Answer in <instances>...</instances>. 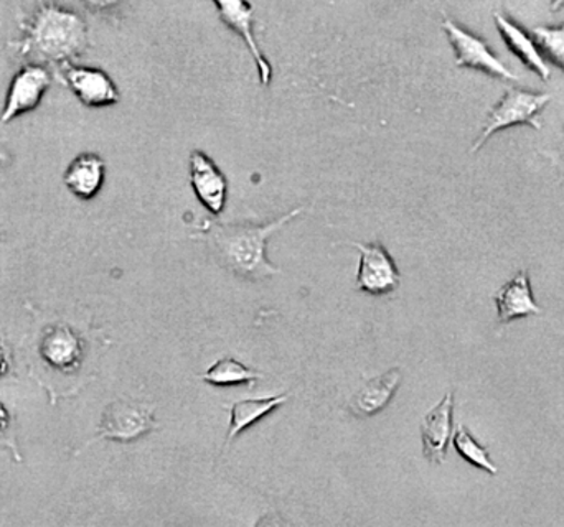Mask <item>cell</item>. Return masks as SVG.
<instances>
[{
  "instance_id": "1",
  "label": "cell",
  "mask_w": 564,
  "mask_h": 527,
  "mask_svg": "<svg viewBox=\"0 0 564 527\" xmlns=\"http://www.w3.org/2000/svg\"><path fill=\"white\" fill-rule=\"evenodd\" d=\"M304 210V207L294 208L263 224L207 221L200 234L195 238L204 240L217 263L231 274L243 281H267L281 274V268L268 260V241L294 218L301 217Z\"/></svg>"
},
{
  "instance_id": "19",
  "label": "cell",
  "mask_w": 564,
  "mask_h": 527,
  "mask_svg": "<svg viewBox=\"0 0 564 527\" xmlns=\"http://www.w3.org/2000/svg\"><path fill=\"white\" fill-rule=\"evenodd\" d=\"M453 443L456 452L459 453L466 462H469L470 465L477 466V469L484 470V472L492 476L499 473L496 463L490 460L489 450L480 446L466 427H457L456 433H454L453 437Z\"/></svg>"
},
{
  "instance_id": "4",
  "label": "cell",
  "mask_w": 564,
  "mask_h": 527,
  "mask_svg": "<svg viewBox=\"0 0 564 527\" xmlns=\"http://www.w3.org/2000/svg\"><path fill=\"white\" fill-rule=\"evenodd\" d=\"M550 101H552V95H546V92L527 91L523 88L507 89L503 98L492 106L487 114L486 125H484L479 139L474 142L470 152L474 154V152L480 151L494 134L516 128V125H530L535 131H542L540 114Z\"/></svg>"
},
{
  "instance_id": "13",
  "label": "cell",
  "mask_w": 564,
  "mask_h": 527,
  "mask_svg": "<svg viewBox=\"0 0 564 527\" xmlns=\"http://www.w3.org/2000/svg\"><path fill=\"white\" fill-rule=\"evenodd\" d=\"M494 300L497 304L499 323L507 325L519 318L532 317L542 314V307L535 301L530 282L529 272L519 271L516 277L510 278L499 288Z\"/></svg>"
},
{
  "instance_id": "8",
  "label": "cell",
  "mask_w": 564,
  "mask_h": 527,
  "mask_svg": "<svg viewBox=\"0 0 564 527\" xmlns=\"http://www.w3.org/2000/svg\"><path fill=\"white\" fill-rule=\"evenodd\" d=\"M52 73L42 65H25L17 72L7 91L0 122L9 124L19 116L35 111L52 86Z\"/></svg>"
},
{
  "instance_id": "14",
  "label": "cell",
  "mask_w": 564,
  "mask_h": 527,
  "mask_svg": "<svg viewBox=\"0 0 564 527\" xmlns=\"http://www.w3.org/2000/svg\"><path fill=\"white\" fill-rule=\"evenodd\" d=\"M494 22H496L497 30H499L510 52L519 56L520 62H522L527 68L536 73L540 79L549 83L550 78H552V69H550L549 63L545 62L542 53H540L533 36L530 35L529 32H525L519 23L513 22L512 19L502 15L500 12L494 13Z\"/></svg>"
},
{
  "instance_id": "23",
  "label": "cell",
  "mask_w": 564,
  "mask_h": 527,
  "mask_svg": "<svg viewBox=\"0 0 564 527\" xmlns=\"http://www.w3.org/2000/svg\"><path fill=\"white\" fill-rule=\"evenodd\" d=\"M254 527H289L288 521L284 518H281L276 513H270V515H264L263 518H260V521L257 523Z\"/></svg>"
},
{
  "instance_id": "3",
  "label": "cell",
  "mask_w": 564,
  "mask_h": 527,
  "mask_svg": "<svg viewBox=\"0 0 564 527\" xmlns=\"http://www.w3.org/2000/svg\"><path fill=\"white\" fill-rule=\"evenodd\" d=\"M23 36L12 43L20 55L40 56L46 62L72 65L88 50V25L82 15L58 6V3H39L36 12L22 25Z\"/></svg>"
},
{
  "instance_id": "5",
  "label": "cell",
  "mask_w": 564,
  "mask_h": 527,
  "mask_svg": "<svg viewBox=\"0 0 564 527\" xmlns=\"http://www.w3.org/2000/svg\"><path fill=\"white\" fill-rule=\"evenodd\" d=\"M158 427L154 407L144 406L134 400H116L102 410L101 422L96 429L95 439L85 443L79 452L99 440L131 443L151 433ZM78 452V453H79Z\"/></svg>"
},
{
  "instance_id": "11",
  "label": "cell",
  "mask_w": 564,
  "mask_h": 527,
  "mask_svg": "<svg viewBox=\"0 0 564 527\" xmlns=\"http://www.w3.org/2000/svg\"><path fill=\"white\" fill-rule=\"evenodd\" d=\"M188 168L195 197L214 217H220L228 197V180L224 172L202 151L192 152Z\"/></svg>"
},
{
  "instance_id": "12",
  "label": "cell",
  "mask_w": 564,
  "mask_h": 527,
  "mask_svg": "<svg viewBox=\"0 0 564 527\" xmlns=\"http://www.w3.org/2000/svg\"><path fill=\"white\" fill-rule=\"evenodd\" d=\"M454 393H447L421 422L423 453L431 463H444L453 439Z\"/></svg>"
},
{
  "instance_id": "15",
  "label": "cell",
  "mask_w": 564,
  "mask_h": 527,
  "mask_svg": "<svg viewBox=\"0 0 564 527\" xmlns=\"http://www.w3.org/2000/svg\"><path fill=\"white\" fill-rule=\"evenodd\" d=\"M400 384L401 370L400 367H393L381 376L373 377V380L365 383V386L351 397L348 409L358 419L377 416L384 407L390 406Z\"/></svg>"
},
{
  "instance_id": "18",
  "label": "cell",
  "mask_w": 564,
  "mask_h": 527,
  "mask_svg": "<svg viewBox=\"0 0 564 527\" xmlns=\"http://www.w3.org/2000/svg\"><path fill=\"white\" fill-rule=\"evenodd\" d=\"M202 380L212 386L225 387V386H241V384L258 383L263 380V374L258 373L257 370H251L247 364L240 363L235 358H221V360L215 361L204 374Z\"/></svg>"
},
{
  "instance_id": "21",
  "label": "cell",
  "mask_w": 564,
  "mask_h": 527,
  "mask_svg": "<svg viewBox=\"0 0 564 527\" xmlns=\"http://www.w3.org/2000/svg\"><path fill=\"white\" fill-rule=\"evenodd\" d=\"M0 447L9 450L17 463L23 462L19 442H17L15 424H13L12 413L7 409L2 400H0Z\"/></svg>"
},
{
  "instance_id": "10",
  "label": "cell",
  "mask_w": 564,
  "mask_h": 527,
  "mask_svg": "<svg viewBox=\"0 0 564 527\" xmlns=\"http://www.w3.org/2000/svg\"><path fill=\"white\" fill-rule=\"evenodd\" d=\"M214 6L217 7L221 22L228 29L237 32L250 48L261 85L270 86L271 79H273V66H271L270 59L264 56L263 50L260 48L253 35V6L250 2H245V0L243 2L241 0H215Z\"/></svg>"
},
{
  "instance_id": "22",
  "label": "cell",
  "mask_w": 564,
  "mask_h": 527,
  "mask_svg": "<svg viewBox=\"0 0 564 527\" xmlns=\"http://www.w3.org/2000/svg\"><path fill=\"white\" fill-rule=\"evenodd\" d=\"M10 370H12V353L3 338L0 337V377H6Z\"/></svg>"
},
{
  "instance_id": "2",
  "label": "cell",
  "mask_w": 564,
  "mask_h": 527,
  "mask_svg": "<svg viewBox=\"0 0 564 527\" xmlns=\"http://www.w3.org/2000/svg\"><path fill=\"white\" fill-rule=\"evenodd\" d=\"M35 356L40 366L35 380L48 393L52 406L78 393L75 381L82 380L79 376L88 360V340L75 325L65 320L46 323L40 330Z\"/></svg>"
},
{
  "instance_id": "6",
  "label": "cell",
  "mask_w": 564,
  "mask_h": 527,
  "mask_svg": "<svg viewBox=\"0 0 564 527\" xmlns=\"http://www.w3.org/2000/svg\"><path fill=\"white\" fill-rule=\"evenodd\" d=\"M443 30L456 53V66L477 69L502 81H519L520 76L500 62L499 56L487 45L486 40L464 29L447 15L443 17Z\"/></svg>"
},
{
  "instance_id": "9",
  "label": "cell",
  "mask_w": 564,
  "mask_h": 527,
  "mask_svg": "<svg viewBox=\"0 0 564 527\" xmlns=\"http://www.w3.org/2000/svg\"><path fill=\"white\" fill-rule=\"evenodd\" d=\"M59 78L65 83L66 88L79 99V102L88 108L115 106L121 99L118 86L105 69L65 65Z\"/></svg>"
},
{
  "instance_id": "16",
  "label": "cell",
  "mask_w": 564,
  "mask_h": 527,
  "mask_svg": "<svg viewBox=\"0 0 564 527\" xmlns=\"http://www.w3.org/2000/svg\"><path fill=\"white\" fill-rule=\"evenodd\" d=\"M66 188L79 200H93L101 191L106 180V162L99 155L86 154L73 158L66 168Z\"/></svg>"
},
{
  "instance_id": "17",
  "label": "cell",
  "mask_w": 564,
  "mask_h": 527,
  "mask_svg": "<svg viewBox=\"0 0 564 527\" xmlns=\"http://www.w3.org/2000/svg\"><path fill=\"white\" fill-rule=\"evenodd\" d=\"M289 399H291V394L285 393L273 397H263V399H245L235 403L230 409L227 446L235 442L245 430L280 409Z\"/></svg>"
},
{
  "instance_id": "7",
  "label": "cell",
  "mask_w": 564,
  "mask_h": 527,
  "mask_svg": "<svg viewBox=\"0 0 564 527\" xmlns=\"http://www.w3.org/2000/svg\"><path fill=\"white\" fill-rule=\"evenodd\" d=\"M360 253L357 288L368 295H388L401 284V274L391 254L380 241L373 243H350Z\"/></svg>"
},
{
  "instance_id": "20",
  "label": "cell",
  "mask_w": 564,
  "mask_h": 527,
  "mask_svg": "<svg viewBox=\"0 0 564 527\" xmlns=\"http://www.w3.org/2000/svg\"><path fill=\"white\" fill-rule=\"evenodd\" d=\"M546 63L564 72V22L555 26H535L530 32Z\"/></svg>"
}]
</instances>
